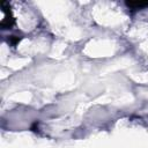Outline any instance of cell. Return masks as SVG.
<instances>
[{
	"instance_id": "1",
	"label": "cell",
	"mask_w": 148,
	"mask_h": 148,
	"mask_svg": "<svg viewBox=\"0 0 148 148\" xmlns=\"http://www.w3.org/2000/svg\"><path fill=\"white\" fill-rule=\"evenodd\" d=\"M126 6H128V7H131V8H134V9H136V8H142V7H146V6H148V2H138V1H126Z\"/></svg>"
},
{
	"instance_id": "2",
	"label": "cell",
	"mask_w": 148,
	"mask_h": 148,
	"mask_svg": "<svg viewBox=\"0 0 148 148\" xmlns=\"http://www.w3.org/2000/svg\"><path fill=\"white\" fill-rule=\"evenodd\" d=\"M20 40H21V37H16V36H10L9 39H8V42H9L12 45H16Z\"/></svg>"
}]
</instances>
